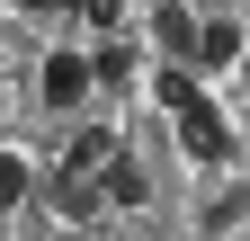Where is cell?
I'll return each mask as SVG.
<instances>
[{"mask_svg":"<svg viewBox=\"0 0 250 241\" xmlns=\"http://www.w3.org/2000/svg\"><path fill=\"white\" fill-rule=\"evenodd\" d=\"M232 63H241V18H197L188 72H232Z\"/></svg>","mask_w":250,"mask_h":241,"instance_id":"3","label":"cell"},{"mask_svg":"<svg viewBox=\"0 0 250 241\" xmlns=\"http://www.w3.org/2000/svg\"><path fill=\"white\" fill-rule=\"evenodd\" d=\"M89 89H99V80H89V54H81V45H62V54H45V72H36V99H45L54 116H72V107L89 99Z\"/></svg>","mask_w":250,"mask_h":241,"instance_id":"1","label":"cell"},{"mask_svg":"<svg viewBox=\"0 0 250 241\" xmlns=\"http://www.w3.org/2000/svg\"><path fill=\"white\" fill-rule=\"evenodd\" d=\"M62 9H72L81 27H99V36H107V27H116V9H125V0H62Z\"/></svg>","mask_w":250,"mask_h":241,"instance_id":"9","label":"cell"},{"mask_svg":"<svg viewBox=\"0 0 250 241\" xmlns=\"http://www.w3.org/2000/svg\"><path fill=\"white\" fill-rule=\"evenodd\" d=\"M152 99H161L170 116H188V107H197V99H206V80H197V72H188V63H152Z\"/></svg>","mask_w":250,"mask_h":241,"instance_id":"5","label":"cell"},{"mask_svg":"<svg viewBox=\"0 0 250 241\" xmlns=\"http://www.w3.org/2000/svg\"><path fill=\"white\" fill-rule=\"evenodd\" d=\"M197 223H206V232H232V223H241V188H214Z\"/></svg>","mask_w":250,"mask_h":241,"instance_id":"8","label":"cell"},{"mask_svg":"<svg viewBox=\"0 0 250 241\" xmlns=\"http://www.w3.org/2000/svg\"><path fill=\"white\" fill-rule=\"evenodd\" d=\"M36 197V170H27V152H0V215L9 205H27Z\"/></svg>","mask_w":250,"mask_h":241,"instance_id":"7","label":"cell"},{"mask_svg":"<svg viewBox=\"0 0 250 241\" xmlns=\"http://www.w3.org/2000/svg\"><path fill=\"white\" fill-rule=\"evenodd\" d=\"M179 143H188V152H197V161H224V170L241 161V134L224 125V107H214V99H197V107L179 116Z\"/></svg>","mask_w":250,"mask_h":241,"instance_id":"2","label":"cell"},{"mask_svg":"<svg viewBox=\"0 0 250 241\" xmlns=\"http://www.w3.org/2000/svg\"><path fill=\"white\" fill-rule=\"evenodd\" d=\"M152 45H161V63H188V45H197V18H188L179 0H152Z\"/></svg>","mask_w":250,"mask_h":241,"instance_id":"4","label":"cell"},{"mask_svg":"<svg viewBox=\"0 0 250 241\" xmlns=\"http://www.w3.org/2000/svg\"><path fill=\"white\" fill-rule=\"evenodd\" d=\"M107 152H116V134H107V125H81V134H72V152H62V179H89Z\"/></svg>","mask_w":250,"mask_h":241,"instance_id":"6","label":"cell"},{"mask_svg":"<svg viewBox=\"0 0 250 241\" xmlns=\"http://www.w3.org/2000/svg\"><path fill=\"white\" fill-rule=\"evenodd\" d=\"M18 9H36V18H45V9H62V0H18Z\"/></svg>","mask_w":250,"mask_h":241,"instance_id":"10","label":"cell"}]
</instances>
